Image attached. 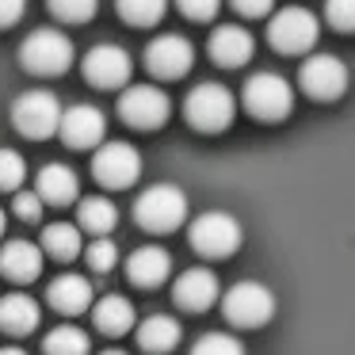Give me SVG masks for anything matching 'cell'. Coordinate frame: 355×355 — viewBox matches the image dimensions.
Masks as SVG:
<instances>
[{
	"label": "cell",
	"mask_w": 355,
	"mask_h": 355,
	"mask_svg": "<svg viewBox=\"0 0 355 355\" xmlns=\"http://www.w3.org/2000/svg\"><path fill=\"white\" fill-rule=\"evenodd\" d=\"M73 54H77L73 39L65 31H58V27H35L19 42V62L35 77H62L73 65Z\"/></svg>",
	"instance_id": "cell-1"
},
{
	"label": "cell",
	"mask_w": 355,
	"mask_h": 355,
	"mask_svg": "<svg viewBox=\"0 0 355 355\" xmlns=\"http://www.w3.org/2000/svg\"><path fill=\"white\" fill-rule=\"evenodd\" d=\"M184 115L195 130L218 134L233 123V115H237V96L225 85H218V80H202V85H195L191 92H187Z\"/></svg>",
	"instance_id": "cell-2"
},
{
	"label": "cell",
	"mask_w": 355,
	"mask_h": 355,
	"mask_svg": "<svg viewBox=\"0 0 355 355\" xmlns=\"http://www.w3.org/2000/svg\"><path fill=\"white\" fill-rule=\"evenodd\" d=\"M134 218L149 233H176L187 218V195L176 184H153L138 195Z\"/></svg>",
	"instance_id": "cell-3"
},
{
	"label": "cell",
	"mask_w": 355,
	"mask_h": 355,
	"mask_svg": "<svg viewBox=\"0 0 355 355\" xmlns=\"http://www.w3.org/2000/svg\"><path fill=\"white\" fill-rule=\"evenodd\" d=\"M222 313L237 329H263L275 317V294L256 279H241L222 294Z\"/></svg>",
	"instance_id": "cell-4"
},
{
	"label": "cell",
	"mask_w": 355,
	"mask_h": 355,
	"mask_svg": "<svg viewBox=\"0 0 355 355\" xmlns=\"http://www.w3.org/2000/svg\"><path fill=\"white\" fill-rule=\"evenodd\" d=\"M241 100H245L248 115L263 119V123H279L294 111V85L279 73H252L241 88Z\"/></svg>",
	"instance_id": "cell-5"
},
{
	"label": "cell",
	"mask_w": 355,
	"mask_h": 355,
	"mask_svg": "<svg viewBox=\"0 0 355 355\" xmlns=\"http://www.w3.org/2000/svg\"><path fill=\"white\" fill-rule=\"evenodd\" d=\"M241 241H245V233L230 210H207L191 222V248L207 260H230L241 248Z\"/></svg>",
	"instance_id": "cell-6"
},
{
	"label": "cell",
	"mask_w": 355,
	"mask_h": 355,
	"mask_svg": "<svg viewBox=\"0 0 355 355\" xmlns=\"http://www.w3.org/2000/svg\"><path fill=\"white\" fill-rule=\"evenodd\" d=\"M62 111L65 107L58 103V96L50 92V88H31V92H24L12 103V123H16V130L24 134V138L42 141V138H50V134H58Z\"/></svg>",
	"instance_id": "cell-7"
},
{
	"label": "cell",
	"mask_w": 355,
	"mask_h": 355,
	"mask_svg": "<svg viewBox=\"0 0 355 355\" xmlns=\"http://www.w3.org/2000/svg\"><path fill=\"white\" fill-rule=\"evenodd\" d=\"M317 35H321V24L309 8L302 4H291V8H279L268 24V39L279 54H306V50L317 46Z\"/></svg>",
	"instance_id": "cell-8"
},
{
	"label": "cell",
	"mask_w": 355,
	"mask_h": 355,
	"mask_svg": "<svg viewBox=\"0 0 355 355\" xmlns=\"http://www.w3.org/2000/svg\"><path fill=\"white\" fill-rule=\"evenodd\" d=\"M119 115L134 130H157V126L168 123L172 100L157 85H126L123 96H119Z\"/></svg>",
	"instance_id": "cell-9"
},
{
	"label": "cell",
	"mask_w": 355,
	"mask_h": 355,
	"mask_svg": "<svg viewBox=\"0 0 355 355\" xmlns=\"http://www.w3.org/2000/svg\"><path fill=\"white\" fill-rule=\"evenodd\" d=\"M298 85L309 100L329 103V100H340V96L347 92L352 73H347V65L340 62L336 54H309L298 69Z\"/></svg>",
	"instance_id": "cell-10"
},
{
	"label": "cell",
	"mask_w": 355,
	"mask_h": 355,
	"mask_svg": "<svg viewBox=\"0 0 355 355\" xmlns=\"http://www.w3.org/2000/svg\"><path fill=\"white\" fill-rule=\"evenodd\" d=\"M92 176L100 180L107 191H123V187L138 184L141 176V153L130 141H103L92 157Z\"/></svg>",
	"instance_id": "cell-11"
},
{
	"label": "cell",
	"mask_w": 355,
	"mask_h": 355,
	"mask_svg": "<svg viewBox=\"0 0 355 355\" xmlns=\"http://www.w3.org/2000/svg\"><path fill=\"white\" fill-rule=\"evenodd\" d=\"M80 69H85V80L92 88H123L126 80H130L134 62L119 42H96V46L85 54Z\"/></svg>",
	"instance_id": "cell-12"
},
{
	"label": "cell",
	"mask_w": 355,
	"mask_h": 355,
	"mask_svg": "<svg viewBox=\"0 0 355 355\" xmlns=\"http://www.w3.org/2000/svg\"><path fill=\"white\" fill-rule=\"evenodd\" d=\"M146 65H149V73H153V77L176 80V77H184V73L195 65V46L184 39V35L164 31V35H157V39H149Z\"/></svg>",
	"instance_id": "cell-13"
},
{
	"label": "cell",
	"mask_w": 355,
	"mask_h": 355,
	"mask_svg": "<svg viewBox=\"0 0 355 355\" xmlns=\"http://www.w3.org/2000/svg\"><path fill=\"white\" fill-rule=\"evenodd\" d=\"M58 134L69 149H92L103 141L107 134V119H103L100 107L92 103H73L69 111H62V123H58Z\"/></svg>",
	"instance_id": "cell-14"
},
{
	"label": "cell",
	"mask_w": 355,
	"mask_h": 355,
	"mask_svg": "<svg viewBox=\"0 0 355 355\" xmlns=\"http://www.w3.org/2000/svg\"><path fill=\"white\" fill-rule=\"evenodd\" d=\"M218 294H222V286H218V275L210 268H187V271H180L176 283H172V302H176L180 309H187V313L210 309L218 302Z\"/></svg>",
	"instance_id": "cell-15"
},
{
	"label": "cell",
	"mask_w": 355,
	"mask_h": 355,
	"mask_svg": "<svg viewBox=\"0 0 355 355\" xmlns=\"http://www.w3.org/2000/svg\"><path fill=\"white\" fill-rule=\"evenodd\" d=\"M207 50H210V58H214L218 65L237 69V65H245L248 58L256 54V42L241 24H218L214 31H210V39H207Z\"/></svg>",
	"instance_id": "cell-16"
},
{
	"label": "cell",
	"mask_w": 355,
	"mask_h": 355,
	"mask_svg": "<svg viewBox=\"0 0 355 355\" xmlns=\"http://www.w3.org/2000/svg\"><path fill=\"white\" fill-rule=\"evenodd\" d=\"M168 275H172V252L161 245H146L138 252H130V260H126V279L141 291L168 283Z\"/></svg>",
	"instance_id": "cell-17"
},
{
	"label": "cell",
	"mask_w": 355,
	"mask_h": 355,
	"mask_svg": "<svg viewBox=\"0 0 355 355\" xmlns=\"http://www.w3.org/2000/svg\"><path fill=\"white\" fill-rule=\"evenodd\" d=\"M46 302L58 309V313L77 317V313H85V309H92L96 294H92V283H88L85 275H73V271H65V275H58L54 283L46 286Z\"/></svg>",
	"instance_id": "cell-18"
},
{
	"label": "cell",
	"mask_w": 355,
	"mask_h": 355,
	"mask_svg": "<svg viewBox=\"0 0 355 355\" xmlns=\"http://www.w3.org/2000/svg\"><path fill=\"white\" fill-rule=\"evenodd\" d=\"M35 195L42 199V207H69V202L80 199V180L69 164H46L39 172V184H35Z\"/></svg>",
	"instance_id": "cell-19"
},
{
	"label": "cell",
	"mask_w": 355,
	"mask_h": 355,
	"mask_svg": "<svg viewBox=\"0 0 355 355\" xmlns=\"http://www.w3.org/2000/svg\"><path fill=\"white\" fill-rule=\"evenodd\" d=\"M42 271V252L31 241H8L0 248V275L8 283H31Z\"/></svg>",
	"instance_id": "cell-20"
},
{
	"label": "cell",
	"mask_w": 355,
	"mask_h": 355,
	"mask_svg": "<svg viewBox=\"0 0 355 355\" xmlns=\"http://www.w3.org/2000/svg\"><path fill=\"white\" fill-rule=\"evenodd\" d=\"M39 302L31 294L16 291V294H4L0 298V329L8 332V336H31L39 329Z\"/></svg>",
	"instance_id": "cell-21"
},
{
	"label": "cell",
	"mask_w": 355,
	"mask_h": 355,
	"mask_svg": "<svg viewBox=\"0 0 355 355\" xmlns=\"http://www.w3.org/2000/svg\"><path fill=\"white\" fill-rule=\"evenodd\" d=\"M180 340H184V329H180V321L168 313H153L138 324V344H141V352H149V355L176 352Z\"/></svg>",
	"instance_id": "cell-22"
},
{
	"label": "cell",
	"mask_w": 355,
	"mask_h": 355,
	"mask_svg": "<svg viewBox=\"0 0 355 355\" xmlns=\"http://www.w3.org/2000/svg\"><path fill=\"white\" fill-rule=\"evenodd\" d=\"M134 321H138V309L123 294H107V298L92 302V324L103 336H123V332L134 329Z\"/></svg>",
	"instance_id": "cell-23"
},
{
	"label": "cell",
	"mask_w": 355,
	"mask_h": 355,
	"mask_svg": "<svg viewBox=\"0 0 355 355\" xmlns=\"http://www.w3.org/2000/svg\"><path fill=\"white\" fill-rule=\"evenodd\" d=\"M119 225V207L107 195H88L77 207V230L92 233V237H111V230Z\"/></svg>",
	"instance_id": "cell-24"
},
{
	"label": "cell",
	"mask_w": 355,
	"mask_h": 355,
	"mask_svg": "<svg viewBox=\"0 0 355 355\" xmlns=\"http://www.w3.org/2000/svg\"><path fill=\"white\" fill-rule=\"evenodd\" d=\"M42 252H50L54 260H77L85 252V233L73 222H50L42 230Z\"/></svg>",
	"instance_id": "cell-25"
},
{
	"label": "cell",
	"mask_w": 355,
	"mask_h": 355,
	"mask_svg": "<svg viewBox=\"0 0 355 355\" xmlns=\"http://www.w3.org/2000/svg\"><path fill=\"white\" fill-rule=\"evenodd\" d=\"M42 352L46 355H88L92 352V340H88L85 329H77V324H58V329L46 332V340H42Z\"/></svg>",
	"instance_id": "cell-26"
},
{
	"label": "cell",
	"mask_w": 355,
	"mask_h": 355,
	"mask_svg": "<svg viewBox=\"0 0 355 355\" xmlns=\"http://www.w3.org/2000/svg\"><path fill=\"white\" fill-rule=\"evenodd\" d=\"M119 16L134 27H153L164 19V8H168V0H115Z\"/></svg>",
	"instance_id": "cell-27"
},
{
	"label": "cell",
	"mask_w": 355,
	"mask_h": 355,
	"mask_svg": "<svg viewBox=\"0 0 355 355\" xmlns=\"http://www.w3.org/2000/svg\"><path fill=\"white\" fill-rule=\"evenodd\" d=\"M27 180V161L16 149H0V191H19Z\"/></svg>",
	"instance_id": "cell-28"
},
{
	"label": "cell",
	"mask_w": 355,
	"mask_h": 355,
	"mask_svg": "<svg viewBox=\"0 0 355 355\" xmlns=\"http://www.w3.org/2000/svg\"><path fill=\"white\" fill-rule=\"evenodd\" d=\"M80 256L88 260V268H92V271L107 275V271L119 263V245L111 237H96L92 245H85V252H80Z\"/></svg>",
	"instance_id": "cell-29"
},
{
	"label": "cell",
	"mask_w": 355,
	"mask_h": 355,
	"mask_svg": "<svg viewBox=\"0 0 355 355\" xmlns=\"http://www.w3.org/2000/svg\"><path fill=\"white\" fill-rule=\"evenodd\" d=\"M46 4L62 24H88L100 8V0H46Z\"/></svg>",
	"instance_id": "cell-30"
},
{
	"label": "cell",
	"mask_w": 355,
	"mask_h": 355,
	"mask_svg": "<svg viewBox=\"0 0 355 355\" xmlns=\"http://www.w3.org/2000/svg\"><path fill=\"white\" fill-rule=\"evenodd\" d=\"M191 355H245V347H241V340L230 336V332H207V336L195 340Z\"/></svg>",
	"instance_id": "cell-31"
},
{
	"label": "cell",
	"mask_w": 355,
	"mask_h": 355,
	"mask_svg": "<svg viewBox=\"0 0 355 355\" xmlns=\"http://www.w3.org/2000/svg\"><path fill=\"white\" fill-rule=\"evenodd\" d=\"M324 19L336 31H355V0H324Z\"/></svg>",
	"instance_id": "cell-32"
},
{
	"label": "cell",
	"mask_w": 355,
	"mask_h": 355,
	"mask_svg": "<svg viewBox=\"0 0 355 355\" xmlns=\"http://www.w3.org/2000/svg\"><path fill=\"white\" fill-rule=\"evenodd\" d=\"M12 214H16L19 222H39L42 218V199L35 191H16V199H12Z\"/></svg>",
	"instance_id": "cell-33"
},
{
	"label": "cell",
	"mask_w": 355,
	"mask_h": 355,
	"mask_svg": "<svg viewBox=\"0 0 355 355\" xmlns=\"http://www.w3.org/2000/svg\"><path fill=\"white\" fill-rule=\"evenodd\" d=\"M176 4L187 19H202V24H207V19L218 16V4H222V0H176Z\"/></svg>",
	"instance_id": "cell-34"
},
{
	"label": "cell",
	"mask_w": 355,
	"mask_h": 355,
	"mask_svg": "<svg viewBox=\"0 0 355 355\" xmlns=\"http://www.w3.org/2000/svg\"><path fill=\"white\" fill-rule=\"evenodd\" d=\"M27 12V0H0V27L19 24V16Z\"/></svg>",
	"instance_id": "cell-35"
},
{
	"label": "cell",
	"mask_w": 355,
	"mask_h": 355,
	"mask_svg": "<svg viewBox=\"0 0 355 355\" xmlns=\"http://www.w3.org/2000/svg\"><path fill=\"white\" fill-rule=\"evenodd\" d=\"M233 8H237L241 16H268V12L275 8V0H233Z\"/></svg>",
	"instance_id": "cell-36"
},
{
	"label": "cell",
	"mask_w": 355,
	"mask_h": 355,
	"mask_svg": "<svg viewBox=\"0 0 355 355\" xmlns=\"http://www.w3.org/2000/svg\"><path fill=\"white\" fill-rule=\"evenodd\" d=\"M0 355H27V352H24V347H16V344H4V347H0Z\"/></svg>",
	"instance_id": "cell-37"
},
{
	"label": "cell",
	"mask_w": 355,
	"mask_h": 355,
	"mask_svg": "<svg viewBox=\"0 0 355 355\" xmlns=\"http://www.w3.org/2000/svg\"><path fill=\"white\" fill-rule=\"evenodd\" d=\"M100 355H126V352H119V347H107V352H100Z\"/></svg>",
	"instance_id": "cell-38"
},
{
	"label": "cell",
	"mask_w": 355,
	"mask_h": 355,
	"mask_svg": "<svg viewBox=\"0 0 355 355\" xmlns=\"http://www.w3.org/2000/svg\"><path fill=\"white\" fill-rule=\"evenodd\" d=\"M0 237H4V210H0Z\"/></svg>",
	"instance_id": "cell-39"
}]
</instances>
